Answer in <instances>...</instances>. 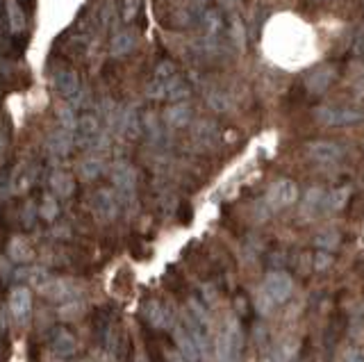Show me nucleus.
<instances>
[{
    "label": "nucleus",
    "mask_w": 364,
    "mask_h": 362,
    "mask_svg": "<svg viewBox=\"0 0 364 362\" xmlns=\"http://www.w3.org/2000/svg\"><path fill=\"white\" fill-rule=\"evenodd\" d=\"M0 7H3V0H0Z\"/></svg>",
    "instance_id": "obj_39"
},
{
    "label": "nucleus",
    "mask_w": 364,
    "mask_h": 362,
    "mask_svg": "<svg viewBox=\"0 0 364 362\" xmlns=\"http://www.w3.org/2000/svg\"><path fill=\"white\" fill-rule=\"evenodd\" d=\"M77 119H80V117H75L73 107H62V110H60V128H64V130H68V132H75Z\"/></svg>",
    "instance_id": "obj_32"
},
{
    "label": "nucleus",
    "mask_w": 364,
    "mask_h": 362,
    "mask_svg": "<svg viewBox=\"0 0 364 362\" xmlns=\"http://www.w3.org/2000/svg\"><path fill=\"white\" fill-rule=\"evenodd\" d=\"M164 121L168 128H187L191 121V107L187 103H173L166 112H164Z\"/></svg>",
    "instance_id": "obj_21"
},
{
    "label": "nucleus",
    "mask_w": 364,
    "mask_h": 362,
    "mask_svg": "<svg viewBox=\"0 0 364 362\" xmlns=\"http://www.w3.org/2000/svg\"><path fill=\"white\" fill-rule=\"evenodd\" d=\"M77 289H80V287H77V282H73V280L48 276V280H46L37 292L41 294V297L50 299V301L68 303V301H75V299H77Z\"/></svg>",
    "instance_id": "obj_7"
},
{
    "label": "nucleus",
    "mask_w": 364,
    "mask_h": 362,
    "mask_svg": "<svg viewBox=\"0 0 364 362\" xmlns=\"http://www.w3.org/2000/svg\"><path fill=\"white\" fill-rule=\"evenodd\" d=\"M264 297L271 301V303H284L289 301V297L294 294V280L291 276H287L284 271H273L264 278Z\"/></svg>",
    "instance_id": "obj_10"
},
{
    "label": "nucleus",
    "mask_w": 364,
    "mask_h": 362,
    "mask_svg": "<svg viewBox=\"0 0 364 362\" xmlns=\"http://www.w3.org/2000/svg\"><path fill=\"white\" fill-rule=\"evenodd\" d=\"M18 3H21V0H18Z\"/></svg>",
    "instance_id": "obj_40"
},
{
    "label": "nucleus",
    "mask_w": 364,
    "mask_h": 362,
    "mask_svg": "<svg viewBox=\"0 0 364 362\" xmlns=\"http://www.w3.org/2000/svg\"><path fill=\"white\" fill-rule=\"evenodd\" d=\"M114 191L119 194L121 203H132L134 201V189H136V174L128 162H114L109 169Z\"/></svg>",
    "instance_id": "obj_4"
},
{
    "label": "nucleus",
    "mask_w": 364,
    "mask_h": 362,
    "mask_svg": "<svg viewBox=\"0 0 364 362\" xmlns=\"http://www.w3.org/2000/svg\"><path fill=\"white\" fill-rule=\"evenodd\" d=\"M353 53L360 55V58H364V28L358 30V35L353 37Z\"/></svg>",
    "instance_id": "obj_35"
},
{
    "label": "nucleus",
    "mask_w": 364,
    "mask_h": 362,
    "mask_svg": "<svg viewBox=\"0 0 364 362\" xmlns=\"http://www.w3.org/2000/svg\"><path fill=\"white\" fill-rule=\"evenodd\" d=\"M350 196V187H337L326 194V212H339Z\"/></svg>",
    "instance_id": "obj_27"
},
{
    "label": "nucleus",
    "mask_w": 364,
    "mask_h": 362,
    "mask_svg": "<svg viewBox=\"0 0 364 362\" xmlns=\"http://www.w3.org/2000/svg\"><path fill=\"white\" fill-rule=\"evenodd\" d=\"M262 362H284L278 353H271V356H267L264 360H262Z\"/></svg>",
    "instance_id": "obj_36"
},
{
    "label": "nucleus",
    "mask_w": 364,
    "mask_h": 362,
    "mask_svg": "<svg viewBox=\"0 0 364 362\" xmlns=\"http://www.w3.org/2000/svg\"><path fill=\"white\" fill-rule=\"evenodd\" d=\"M144 0H121V18L125 23H132V21L139 16Z\"/></svg>",
    "instance_id": "obj_28"
},
{
    "label": "nucleus",
    "mask_w": 364,
    "mask_h": 362,
    "mask_svg": "<svg viewBox=\"0 0 364 362\" xmlns=\"http://www.w3.org/2000/svg\"><path fill=\"white\" fill-rule=\"evenodd\" d=\"M341 362H364V353L358 348H346L344 356H341Z\"/></svg>",
    "instance_id": "obj_34"
},
{
    "label": "nucleus",
    "mask_w": 364,
    "mask_h": 362,
    "mask_svg": "<svg viewBox=\"0 0 364 362\" xmlns=\"http://www.w3.org/2000/svg\"><path fill=\"white\" fill-rule=\"evenodd\" d=\"M53 85H55V92L62 98L71 100V103H75V100L82 96V82H80V75L75 69H68V66H62V69H57L53 73Z\"/></svg>",
    "instance_id": "obj_8"
},
{
    "label": "nucleus",
    "mask_w": 364,
    "mask_h": 362,
    "mask_svg": "<svg viewBox=\"0 0 364 362\" xmlns=\"http://www.w3.org/2000/svg\"><path fill=\"white\" fill-rule=\"evenodd\" d=\"M219 362H242V328L237 319H230L219 335Z\"/></svg>",
    "instance_id": "obj_1"
},
{
    "label": "nucleus",
    "mask_w": 364,
    "mask_h": 362,
    "mask_svg": "<svg viewBox=\"0 0 364 362\" xmlns=\"http://www.w3.org/2000/svg\"><path fill=\"white\" fill-rule=\"evenodd\" d=\"M335 78V71L330 66H318V69H312L310 73L305 75V87L310 94H323L326 89L330 87Z\"/></svg>",
    "instance_id": "obj_16"
},
{
    "label": "nucleus",
    "mask_w": 364,
    "mask_h": 362,
    "mask_svg": "<svg viewBox=\"0 0 364 362\" xmlns=\"http://www.w3.org/2000/svg\"><path fill=\"white\" fill-rule=\"evenodd\" d=\"M82 310H85V305L75 299V301H68V303H64V305H62L60 316H62V319H75V316L82 314Z\"/></svg>",
    "instance_id": "obj_33"
},
{
    "label": "nucleus",
    "mask_w": 364,
    "mask_h": 362,
    "mask_svg": "<svg viewBox=\"0 0 364 362\" xmlns=\"http://www.w3.org/2000/svg\"><path fill=\"white\" fill-rule=\"evenodd\" d=\"M168 362H187L182 356H178V353H168Z\"/></svg>",
    "instance_id": "obj_37"
},
{
    "label": "nucleus",
    "mask_w": 364,
    "mask_h": 362,
    "mask_svg": "<svg viewBox=\"0 0 364 362\" xmlns=\"http://www.w3.org/2000/svg\"><path fill=\"white\" fill-rule=\"evenodd\" d=\"M344 149L337 142H310L307 144V157L316 164H335L341 160Z\"/></svg>",
    "instance_id": "obj_12"
},
{
    "label": "nucleus",
    "mask_w": 364,
    "mask_h": 362,
    "mask_svg": "<svg viewBox=\"0 0 364 362\" xmlns=\"http://www.w3.org/2000/svg\"><path fill=\"white\" fill-rule=\"evenodd\" d=\"M178 66L171 62V60H162L155 66V73H153V80L148 85V96L159 100V98H166L168 89L173 87V82L178 80Z\"/></svg>",
    "instance_id": "obj_5"
},
{
    "label": "nucleus",
    "mask_w": 364,
    "mask_h": 362,
    "mask_svg": "<svg viewBox=\"0 0 364 362\" xmlns=\"http://www.w3.org/2000/svg\"><path fill=\"white\" fill-rule=\"evenodd\" d=\"M314 117L323 126H350L364 119V110L350 105H321L316 107Z\"/></svg>",
    "instance_id": "obj_2"
},
{
    "label": "nucleus",
    "mask_w": 364,
    "mask_h": 362,
    "mask_svg": "<svg viewBox=\"0 0 364 362\" xmlns=\"http://www.w3.org/2000/svg\"><path fill=\"white\" fill-rule=\"evenodd\" d=\"M339 244V233L335 228H326L316 235V246L318 248H335Z\"/></svg>",
    "instance_id": "obj_31"
},
{
    "label": "nucleus",
    "mask_w": 364,
    "mask_h": 362,
    "mask_svg": "<svg viewBox=\"0 0 364 362\" xmlns=\"http://www.w3.org/2000/svg\"><path fill=\"white\" fill-rule=\"evenodd\" d=\"M102 171H105V164H102L100 157H85V160L80 162V166H77L80 178L87 180V183H91V180L100 178Z\"/></svg>",
    "instance_id": "obj_26"
},
{
    "label": "nucleus",
    "mask_w": 364,
    "mask_h": 362,
    "mask_svg": "<svg viewBox=\"0 0 364 362\" xmlns=\"http://www.w3.org/2000/svg\"><path fill=\"white\" fill-rule=\"evenodd\" d=\"M7 310L18 326H26L32 316V292L28 287H14L9 294Z\"/></svg>",
    "instance_id": "obj_11"
},
{
    "label": "nucleus",
    "mask_w": 364,
    "mask_h": 362,
    "mask_svg": "<svg viewBox=\"0 0 364 362\" xmlns=\"http://www.w3.org/2000/svg\"><path fill=\"white\" fill-rule=\"evenodd\" d=\"M7 257L11 260V262H16V265H30L32 257H34V251H32V246L26 240L16 237V240H11L7 244Z\"/></svg>",
    "instance_id": "obj_23"
},
{
    "label": "nucleus",
    "mask_w": 364,
    "mask_h": 362,
    "mask_svg": "<svg viewBox=\"0 0 364 362\" xmlns=\"http://www.w3.org/2000/svg\"><path fill=\"white\" fill-rule=\"evenodd\" d=\"M173 337H176V344L180 348V356L185 358L187 362H198L200 360V346L196 342V337L187 328V324H180L173 328Z\"/></svg>",
    "instance_id": "obj_13"
},
{
    "label": "nucleus",
    "mask_w": 364,
    "mask_h": 362,
    "mask_svg": "<svg viewBox=\"0 0 364 362\" xmlns=\"http://www.w3.org/2000/svg\"><path fill=\"white\" fill-rule=\"evenodd\" d=\"M296 201H299V185H296L294 180H287V178L276 180V183H273L267 191V203L276 210L289 208Z\"/></svg>",
    "instance_id": "obj_9"
},
{
    "label": "nucleus",
    "mask_w": 364,
    "mask_h": 362,
    "mask_svg": "<svg viewBox=\"0 0 364 362\" xmlns=\"http://www.w3.org/2000/svg\"><path fill=\"white\" fill-rule=\"evenodd\" d=\"M48 151L57 157H64L71 153V149L75 146V137H73V132H68L64 128H57L50 137H48Z\"/></svg>",
    "instance_id": "obj_17"
},
{
    "label": "nucleus",
    "mask_w": 364,
    "mask_h": 362,
    "mask_svg": "<svg viewBox=\"0 0 364 362\" xmlns=\"http://www.w3.org/2000/svg\"><path fill=\"white\" fill-rule=\"evenodd\" d=\"M75 146L80 149H96V146L102 142V128H100V119L96 115H82L77 119V126H75Z\"/></svg>",
    "instance_id": "obj_6"
},
{
    "label": "nucleus",
    "mask_w": 364,
    "mask_h": 362,
    "mask_svg": "<svg viewBox=\"0 0 364 362\" xmlns=\"http://www.w3.org/2000/svg\"><path fill=\"white\" fill-rule=\"evenodd\" d=\"M50 189H53L55 198H68L75 191V180L68 171L57 169V171H53V176H50Z\"/></svg>",
    "instance_id": "obj_19"
},
{
    "label": "nucleus",
    "mask_w": 364,
    "mask_h": 362,
    "mask_svg": "<svg viewBox=\"0 0 364 362\" xmlns=\"http://www.w3.org/2000/svg\"><path fill=\"white\" fill-rule=\"evenodd\" d=\"M203 32H205V41H208L212 48L219 46V41H221L223 32H225L223 16L219 12H214V9L205 12L203 14Z\"/></svg>",
    "instance_id": "obj_15"
},
{
    "label": "nucleus",
    "mask_w": 364,
    "mask_h": 362,
    "mask_svg": "<svg viewBox=\"0 0 364 362\" xmlns=\"http://www.w3.org/2000/svg\"><path fill=\"white\" fill-rule=\"evenodd\" d=\"M141 310H144L146 321L151 326H155V328H166L168 326V312L164 310V305L159 301H146Z\"/></svg>",
    "instance_id": "obj_24"
},
{
    "label": "nucleus",
    "mask_w": 364,
    "mask_h": 362,
    "mask_svg": "<svg viewBox=\"0 0 364 362\" xmlns=\"http://www.w3.org/2000/svg\"><path fill=\"white\" fill-rule=\"evenodd\" d=\"M119 128H121V132L128 139H136V137H139V134H141V121H139V115H136V110H125V112H121Z\"/></svg>",
    "instance_id": "obj_25"
},
{
    "label": "nucleus",
    "mask_w": 364,
    "mask_h": 362,
    "mask_svg": "<svg viewBox=\"0 0 364 362\" xmlns=\"http://www.w3.org/2000/svg\"><path fill=\"white\" fill-rule=\"evenodd\" d=\"M80 362H91V360H80Z\"/></svg>",
    "instance_id": "obj_38"
},
{
    "label": "nucleus",
    "mask_w": 364,
    "mask_h": 362,
    "mask_svg": "<svg viewBox=\"0 0 364 362\" xmlns=\"http://www.w3.org/2000/svg\"><path fill=\"white\" fill-rule=\"evenodd\" d=\"M39 214L46 219V221H55V217L60 214V206H57V198L55 196H46L43 203H41V208H39Z\"/></svg>",
    "instance_id": "obj_30"
},
{
    "label": "nucleus",
    "mask_w": 364,
    "mask_h": 362,
    "mask_svg": "<svg viewBox=\"0 0 364 362\" xmlns=\"http://www.w3.org/2000/svg\"><path fill=\"white\" fill-rule=\"evenodd\" d=\"M91 212H94V217L102 223H109L119 217L121 212V198L114 189L109 187H100L94 191V196H91Z\"/></svg>",
    "instance_id": "obj_3"
},
{
    "label": "nucleus",
    "mask_w": 364,
    "mask_h": 362,
    "mask_svg": "<svg viewBox=\"0 0 364 362\" xmlns=\"http://www.w3.org/2000/svg\"><path fill=\"white\" fill-rule=\"evenodd\" d=\"M187 96H189V85L182 80V78H178V80L173 82V87L168 89L166 100H171V103H182Z\"/></svg>",
    "instance_id": "obj_29"
},
{
    "label": "nucleus",
    "mask_w": 364,
    "mask_h": 362,
    "mask_svg": "<svg viewBox=\"0 0 364 362\" xmlns=\"http://www.w3.org/2000/svg\"><path fill=\"white\" fill-rule=\"evenodd\" d=\"M50 351L60 358H71L77 351V339L66 328H55L50 335Z\"/></svg>",
    "instance_id": "obj_14"
},
{
    "label": "nucleus",
    "mask_w": 364,
    "mask_h": 362,
    "mask_svg": "<svg viewBox=\"0 0 364 362\" xmlns=\"http://www.w3.org/2000/svg\"><path fill=\"white\" fill-rule=\"evenodd\" d=\"M321 210H326V191L318 189V187L307 189V194L303 198V206H301L303 217L305 219H314Z\"/></svg>",
    "instance_id": "obj_18"
},
{
    "label": "nucleus",
    "mask_w": 364,
    "mask_h": 362,
    "mask_svg": "<svg viewBox=\"0 0 364 362\" xmlns=\"http://www.w3.org/2000/svg\"><path fill=\"white\" fill-rule=\"evenodd\" d=\"M5 12H7V26L11 35H23L26 32V12L21 9L18 0H5Z\"/></svg>",
    "instance_id": "obj_20"
},
{
    "label": "nucleus",
    "mask_w": 364,
    "mask_h": 362,
    "mask_svg": "<svg viewBox=\"0 0 364 362\" xmlns=\"http://www.w3.org/2000/svg\"><path fill=\"white\" fill-rule=\"evenodd\" d=\"M136 46V37H134V32L132 30H121L117 32V35L112 37V55L114 58H125V55H130Z\"/></svg>",
    "instance_id": "obj_22"
}]
</instances>
